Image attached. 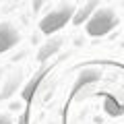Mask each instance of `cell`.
I'll return each instance as SVG.
<instances>
[{"mask_svg": "<svg viewBox=\"0 0 124 124\" xmlns=\"http://www.w3.org/2000/svg\"><path fill=\"white\" fill-rule=\"evenodd\" d=\"M118 25V17L112 8H97L85 23V31L89 37H103Z\"/></svg>", "mask_w": 124, "mask_h": 124, "instance_id": "1", "label": "cell"}, {"mask_svg": "<svg viewBox=\"0 0 124 124\" xmlns=\"http://www.w3.org/2000/svg\"><path fill=\"white\" fill-rule=\"evenodd\" d=\"M75 13L77 10L72 8V4H62V6H58V8L50 10V13L39 21V31L46 33V35H52L56 31H60L64 25H68V23L72 21V17H75Z\"/></svg>", "mask_w": 124, "mask_h": 124, "instance_id": "2", "label": "cell"}, {"mask_svg": "<svg viewBox=\"0 0 124 124\" xmlns=\"http://www.w3.org/2000/svg\"><path fill=\"white\" fill-rule=\"evenodd\" d=\"M21 41V33L10 23H0V54H6Z\"/></svg>", "mask_w": 124, "mask_h": 124, "instance_id": "3", "label": "cell"}, {"mask_svg": "<svg viewBox=\"0 0 124 124\" xmlns=\"http://www.w3.org/2000/svg\"><path fill=\"white\" fill-rule=\"evenodd\" d=\"M99 77H101V70H99V68H85V70H81L79 77H77L75 87H72V93H77L79 89H83V87L95 85L99 81Z\"/></svg>", "mask_w": 124, "mask_h": 124, "instance_id": "4", "label": "cell"}, {"mask_svg": "<svg viewBox=\"0 0 124 124\" xmlns=\"http://www.w3.org/2000/svg\"><path fill=\"white\" fill-rule=\"evenodd\" d=\"M62 41H64V39H62L60 35H58V37H50V39L37 50V56H35L37 62H46V60H50L54 54H58V50L62 48Z\"/></svg>", "mask_w": 124, "mask_h": 124, "instance_id": "5", "label": "cell"}, {"mask_svg": "<svg viewBox=\"0 0 124 124\" xmlns=\"http://www.w3.org/2000/svg\"><path fill=\"white\" fill-rule=\"evenodd\" d=\"M46 75H48V66L41 68L39 72H35V75L29 79V83H25V87H23V91H21V95H23V99H25V101H29V99L35 95L37 87H39V83L44 81V77H46Z\"/></svg>", "mask_w": 124, "mask_h": 124, "instance_id": "6", "label": "cell"}, {"mask_svg": "<svg viewBox=\"0 0 124 124\" xmlns=\"http://www.w3.org/2000/svg\"><path fill=\"white\" fill-rule=\"evenodd\" d=\"M97 4H99V0H87V2H85V4L75 13L72 23H75V25H85V23L91 19V15L97 10Z\"/></svg>", "mask_w": 124, "mask_h": 124, "instance_id": "7", "label": "cell"}, {"mask_svg": "<svg viewBox=\"0 0 124 124\" xmlns=\"http://www.w3.org/2000/svg\"><path fill=\"white\" fill-rule=\"evenodd\" d=\"M19 83H21V75L19 72H15L10 79H6L4 85H2V89H0V101H6V99L13 97V93L19 89Z\"/></svg>", "mask_w": 124, "mask_h": 124, "instance_id": "8", "label": "cell"}, {"mask_svg": "<svg viewBox=\"0 0 124 124\" xmlns=\"http://www.w3.org/2000/svg\"><path fill=\"white\" fill-rule=\"evenodd\" d=\"M103 110H106L108 116L118 118V116L124 114V103H120L116 97H106V101H103Z\"/></svg>", "mask_w": 124, "mask_h": 124, "instance_id": "9", "label": "cell"}, {"mask_svg": "<svg viewBox=\"0 0 124 124\" xmlns=\"http://www.w3.org/2000/svg\"><path fill=\"white\" fill-rule=\"evenodd\" d=\"M0 124H13V118L8 114H0Z\"/></svg>", "mask_w": 124, "mask_h": 124, "instance_id": "10", "label": "cell"}, {"mask_svg": "<svg viewBox=\"0 0 124 124\" xmlns=\"http://www.w3.org/2000/svg\"><path fill=\"white\" fill-rule=\"evenodd\" d=\"M19 124H27V114H21V118H19Z\"/></svg>", "mask_w": 124, "mask_h": 124, "instance_id": "11", "label": "cell"}, {"mask_svg": "<svg viewBox=\"0 0 124 124\" xmlns=\"http://www.w3.org/2000/svg\"><path fill=\"white\" fill-rule=\"evenodd\" d=\"M41 2H44V0H35V2H33V8L37 10V8H39V6H41Z\"/></svg>", "mask_w": 124, "mask_h": 124, "instance_id": "12", "label": "cell"}]
</instances>
